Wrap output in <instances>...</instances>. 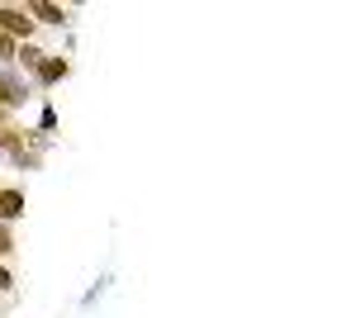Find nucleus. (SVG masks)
Segmentation results:
<instances>
[{"mask_svg": "<svg viewBox=\"0 0 356 318\" xmlns=\"http://www.w3.org/2000/svg\"><path fill=\"white\" fill-rule=\"evenodd\" d=\"M33 19H29V10L24 5H0V33L5 38H15V43H29L33 38Z\"/></svg>", "mask_w": 356, "mask_h": 318, "instance_id": "nucleus-1", "label": "nucleus"}, {"mask_svg": "<svg viewBox=\"0 0 356 318\" xmlns=\"http://www.w3.org/2000/svg\"><path fill=\"white\" fill-rule=\"evenodd\" d=\"M33 77H38V86H57V81L72 77V62H67L62 53H48L43 62H38V72H33Z\"/></svg>", "mask_w": 356, "mask_h": 318, "instance_id": "nucleus-2", "label": "nucleus"}, {"mask_svg": "<svg viewBox=\"0 0 356 318\" xmlns=\"http://www.w3.org/2000/svg\"><path fill=\"white\" fill-rule=\"evenodd\" d=\"M24 218V190L19 186H0V223Z\"/></svg>", "mask_w": 356, "mask_h": 318, "instance_id": "nucleus-3", "label": "nucleus"}, {"mask_svg": "<svg viewBox=\"0 0 356 318\" xmlns=\"http://www.w3.org/2000/svg\"><path fill=\"white\" fill-rule=\"evenodd\" d=\"M29 10V19H33V24H67V19H72V15H67V10H62V5H48V0H33V5H24Z\"/></svg>", "mask_w": 356, "mask_h": 318, "instance_id": "nucleus-4", "label": "nucleus"}, {"mask_svg": "<svg viewBox=\"0 0 356 318\" xmlns=\"http://www.w3.org/2000/svg\"><path fill=\"white\" fill-rule=\"evenodd\" d=\"M0 86H5V105L10 109H19L29 100V81H19L15 72H0Z\"/></svg>", "mask_w": 356, "mask_h": 318, "instance_id": "nucleus-5", "label": "nucleus"}, {"mask_svg": "<svg viewBox=\"0 0 356 318\" xmlns=\"http://www.w3.org/2000/svg\"><path fill=\"white\" fill-rule=\"evenodd\" d=\"M43 48H38V43H19V53H15V62H19V67H24V72H38V62H43Z\"/></svg>", "mask_w": 356, "mask_h": 318, "instance_id": "nucleus-6", "label": "nucleus"}, {"mask_svg": "<svg viewBox=\"0 0 356 318\" xmlns=\"http://www.w3.org/2000/svg\"><path fill=\"white\" fill-rule=\"evenodd\" d=\"M10 161H15V166H24V171H38V166H43V152H33V148H15Z\"/></svg>", "mask_w": 356, "mask_h": 318, "instance_id": "nucleus-7", "label": "nucleus"}, {"mask_svg": "<svg viewBox=\"0 0 356 318\" xmlns=\"http://www.w3.org/2000/svg\"><path fill=\"white\" fill-rule=\"evenodd\" d=\"M15 148H24V129H15V124H0V152H15Z\"/></svg>", "mask_w": 356, "mask_h": 318, "instance_id": "nucleus-8", "label": "nucleus"}, {"mask_svg": "<svg viewBox=\"0 0 356 318\" xmlns=\"http://www.w3.org/2000/svg\"><path fill=\"white\" fill-rule=\"evenodd\" d=\"M10 252H15V228H10V223H0V262H5Z\"/></svg>", "mask_w": 356, "mask_h": 318, "instance_id": "nucleus-9", "label": "nucleus"}, {"mask_svg": "<svg viewBox=\"0 0 356 318\" xmlns=\"http://www.w3.org/2000/svg\"><path fill=\"white\" fill-rule=\"evenodd\" d=\"M15 53H19V43H15V38H5V33H0V62H5V67H10V62H15Z\"/></svg>", "mask_w": 356, "mask_h": 318, "instance_id": "nucleus-10", "label": "nucleus"}, {"mask_svg": "<svg viewBox=\"0 0 356 318\" xmlns=\"http://www.w3.org/2000/svg\"><path fill=\"white\" fill-rule=\"evenodd\" d=\"M15 290V276H10V266H0V294Z\"/></svg>", "mask_w": 356, "mask_h": 318, "instance_id": "nucleus-11", "label": "nucleus"}, {"mask_svg": "<svg viewBox=\"0 0 356 318\" xmlns=\"http://www.w3.org/2000/svg\"><path fill=\"white\" fill-rule=\"evenodd\" d=\"M0 109H10V105H5V86H0Z\"/></svg>", "mask_w": 356, "mask_h": 318, "instance_id": "nucleus-12", "label": "nucleus"}]
</instances>
